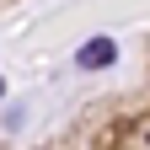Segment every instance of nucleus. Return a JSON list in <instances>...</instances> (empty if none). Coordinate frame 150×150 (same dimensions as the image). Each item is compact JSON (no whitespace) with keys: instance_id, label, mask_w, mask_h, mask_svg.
I'll return each instance as SVG.
<instances>
[{"instance_id":"obj_1","label":"nucleus","mask_w":150,"mask_h":150,"mask_svg":"<svg viewBox=\"0 0 150 150\" xmlns=\"http://www.w3.org/2000/svg\"><path fill=\"white\" fill-rule=\"evenodd\" d=\"M75 64H81V70H102V64H112V38H97V43H86L81 54H75Z\"/></svg>"},{"instance_id":"obj_2","label":"nucleus","mask_w":150,"mask_h":150,"mask_svg":"<svg viewBox=\"0 0 150 150\" xmlns=\"http://www.w3.org/2000/svg\"><path fill=\"white\" fill-rule=\"evenodd\" d=\"M0 91H6V81H0Z\"/></svg>"}]
</instances>
